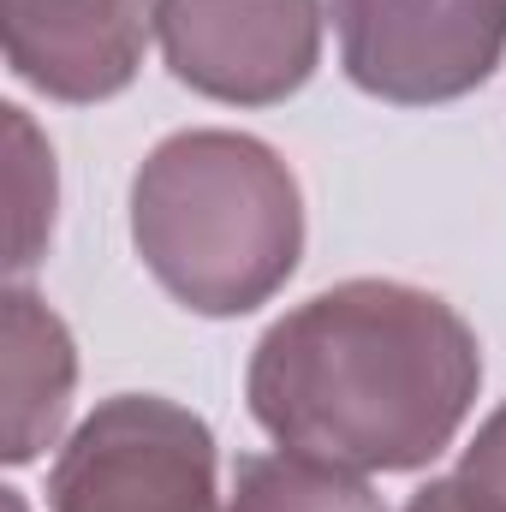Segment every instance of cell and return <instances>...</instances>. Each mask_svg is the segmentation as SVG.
<instances>
[{"label": "cell", "instance_id": "8992f818", "mask_svg": "<svg viewBox=\"0 0 506 512\" xmlns=\"http://www.w3.org/2000/svg\"><path fill=\"white\" fill-rule=\"evenodd\" d=\"M6 66L54 102H108L143 60L149 0H0Z\"/></svg>", "mask_w": 506, "mask_h": 512}, {"label": "cell", "instance_id": "52a82bcc", "mask_svg": "<svg viewBox=\"0 0 506 512\" xmlns=\"http://www.w3.org/2000/svg\"><path fill=\"white\" fill-rule=\"evenodd\" d=\"M78 358L66 322L24 286L6 292V459H36L72 405Z\"/></svg>", "mask_w": 506, "mask_h": 512}, {"label": "cell", "instance_id": "30bf717a", "mask_svg": "<svg viewBox=\"0 0 506 512\" xmlns=\"http://www.w3.org/2000/svg\"><path fill=\"white\" fill-rule=\"evenodd\" d=\"M6 131H12V268H30L42 233L54 227V155L36 143V131L24 120V108H6Z\"/></svg>", "mask_w": 506, "mask_h": 512}, {"label": "cell", "instance_id": "6da1fadb", "mask_svg": "<svg viewBox=\"0 0 506 512\" xmlns=\"http://www.w3.org/2000/svg\"><path fill=\"white\" fill-rule=\"evenodd\" d=\"M477 382V334L447 298L346 280L262 334L251 411L286 453L340 471H417L447 453Z\"/></svg>", "mask_w": 506, "mask_h": 512}, {"label": "cell", "instance_id": "7a4b0ae2", "mask_svg": "<svg viewBox=\"0 0 506 512\" xmlns=\"http://www.w3.org/2000/svg\"><path fill=\"white\" fill-rule=\"evenodd\" d=\"M131 239L185 310L245 316L298 268V179L245 131H179L131 179Z\"/></svg>", "mask_w": 506, "mask_h": 512}, {"label": "cell", "instance_id": "ba28073f", "mask_svg": "<svg viewBox=\"0 0 506 512\" xmlns=\"http://www.w3.org/2000/svg\"><path fill=\"white\" fill-rule=\"evenodd\" d=\"M227 512H381V501L358 471L304 453H245Z\"/></svg>", "mask_w": 506, "mask_h": 512}, {"label": "cell", "instance_id": "3957f363", "mask_svg": "<svg viewBox=\"0 0 506 512\" xmlns=\"http://www.w3.org/2000/svg\"><path fill=\"white\" fill-rule=\"evenodd\" d=\"M54 512H221L215 435L173 399H102L60 447L48 477Z\"/></svg>", "mask_w": 506, "mask_h": 512}, {"label": "cell", "instance_id": "5b68a950", "mask_svg": "<svg viewBox=\"0 0 506 512\" xmlns=\"http://www.w3.org/2000/svg\"><path fill=\"white\" fill-rule=\"evenodd\" d=\"M155 36L173 78L197 96L268 108L316 72L322 12L316 0H161Z\"/></svg>", "mask_w": 506, "mask_h": 512}, {"label": "cell", "instance_id": "9c48e42d", "mask_svg": "<svg viewBox=\"0 0 506 512\" xmlns=\"http://www.w3.org/2000/svg\"><path fill=\"white\" fill-rule=\"evenodd\" d=\"M405 512H506V405L477 429V441L465 447V465L417 489Z\"/></svg>", "mask_w": 506, "mask_h": 512}, {"label": "cell", "instance_id": "277c9868", "mask_svg": "<svg viewBox=\"0 0 506 512\" xmlns=\"http://www.w3.org/2000/svg\"><path fill=\"white\" fill-rule=\"evenodd\" d=\"M346 78L399 108L477 90L506 54V0H334Z\"/></svg>", "mask_w": 506, "mask_h": 512}]
</instances>
